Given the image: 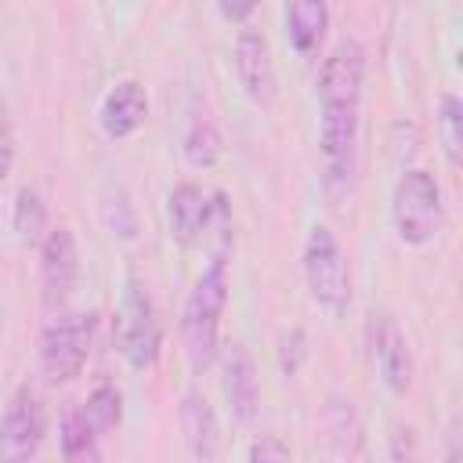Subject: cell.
Returning a JSON list of instances; mask_svg holds the SVG:
<instances>
[{"instance_id":"30bf717a","label":"cell","mask_w":463,"mask_h":463,"mask_svg":"<svg viewBox=\"0 0 463 463\" xmlns=\"http://www.w3.org/2000/svg\"><path fill=\"white\" fill-rule=\"evenodd\" d=\"M235 76L253 105L268 109L275 101V65L268 54V40L257 29H242L235 40Z\"/></svg>"},{"instance_id":"e0dca14e","label":"cell","mask_w":463,"mask_h":463,"mask_svg":"<svg viewBox=\"0 0 463 463\" xmlns=\"http://www.w3.org/2000/svg\"><path fill=\"white\" fill-rule=\"evenodd\" d=\"M11 224H14V235H18L22 246H40L43 242V235H47V206H43L36 188H29V184L18 188Z\"/></svg>"},{"instance_id":"9a60e30c","label":"cell","mask_w":463,"mask_h":463,"mask_svg":"<svg viewBox=\"0 0 463 463\" xmlns=\"http://www.w3.org/2000/svg\"><path fill=\"white\" fill-rule=\"evenodd\" d=\"M329 29L326 0H286V36L297 54H315Z\"/></svg>"},{"instance_id":"ffe728a7","label":"cell","mask_w":463,"mask_h":463,"mask_svg":"<svg viewBox=\"0 0 463 463\" xmlns=\"http://www.w3.org/2000/svg\"><path fill=\"white\" fill-rule=\"evenodd\" d=\"M119 405H123L119 391H116V387H109V383H101V387H94V391H90V398H87L83 412H87L90 427H94L98 434H105V430H112V427L119 423V412H123Z\"/></svg>"},{"instance_id":"6da1fadb","label":"cell","mask_w":463,"mask_h":463,"mask_svg":"<svg viewBox=\"0 0 463 463\" xmlns=\"http://www.w3.org/2000/svg\"><path fill=\"white\" fill-rule=\"evenodd\" d=\"M224 300H228V275H224V257L217 253L210 268L199 275V282L192 286L181 315V344L192 373H206L217 354V326H221Z\"/></svg>"},{"instance_id":"ba28073f","label":"cell","mask_w":463,"mask_h":463,"mask_svg":"<svg viewBox=\"0 0 463 463\" xmlns=\"http://www.w3.org/2000/svg\"><path fill=\"white\" fill-rule=\"evenodd\" d=\"M369 347H373V362L380 369L383 387L391 394H405L412 383V354H409L405 336H402L398 322L391 318V311L369 315Z\"/></svg>"},{"instance_id":"277c9868","label":"cell","mask_w":463,"mask_h":463,"mask_svg":"<svg viewBox=\"0 0 463 463\" xmlns=\"http://www.w3.org/2000/svg\"><path fill=\"white\" fill-rule=\"evenodd\" d=\"M304 275H307V289L311 297L329 311V315H344L351 304V279H347V260L344 250L336 242V235L326 224H315L304 246Z\"/></svg>"},{"instance_id":"4fadbf2b","label":"cell","mask_w":463,"mask_h":463,"mask_svg":"<svg viewBox=\"0 0 463 463\" xmlns=\"http://www.w3.org/2000/svg\"><path fill=\"white\" fill-rule=\"evenodd\" d=\"M148 116V98H145V87L134 83V80H123L109 90V98L101 101V130L119 141V137H130Z\"/></svg>"},{"instance_id":"603a6c76","label":"cell","mask_w":463,"mask_h":463,"mask_svg":"<svg viewBox=\"0 0 463 463\" xmlns=\"http://www.w3.org/2000/svg\"><path fill=\"white\" fill-rule=\"evenodd\" d=\"M257 4H260V0H217L221 14H224L228 22H246V18L257 11Z\"/></svg>"},{"instance_id":"9c48e42d","label":"cell","mask_w":463,"mask_h":463,"mask_svg":"<svg viewBox=\"0 0 463 463\" xmlns=\"http://www.w3.org/2000/svg\"><path fill=\"white\" fill-rule=\"evenodd\" d=\"M362 72H365L362 47L351 43V40L336 43V51L326 58V65L318 72V105L358 109V101H362Z\"/></svg>"},{"instance_id":"2e32d148","label":"cell","mask_w":463,"mask_h":463,"mask_svg":"<svg viewBox=\"0 0 463 463\" xmlns=\"http://www.w3.org/2000/svg\"><path fill=\"white\" fill-rule=\"evenodd\" d=\"M61 456L69 463H87V459H98V430L90 427L87 412L80 405H69L65 416H61Z\"/></svg>"},{"instance_id":"7a4b0ae2","label":"cell","mask_w":463,"mask_h":463,"mask_svg":"<svg viewBox=\"0 0 463 463\" xmlns=\"http://www.w3.org/2000/svg\"><path fill=\"white\" fill-rule=\"evenodd\" d=\"M116 347L130 362V369H148L159 358V318L156 304L137 275H127L119 307H116Z\"/></svg>"},{"instance_id":"ac0fdd59","label":"cell","mask_w":463,"mask_h":463,"mask_svg":"<svg viewBox=\"0 0 463 463\" xmlns=\"http://www.w3.org/2000/svg\"><path fill=\"white\" fill-rule=\"evenodd\" d=\"M181 152H184V163L195 166V170H206L217 163L221 156V134L213 127L210 116H192L188 130H184V141H181Z\"/></svg>"},{"instance_id":"52a82bcc","label":"cell","mask_w":463,"mask_h":463,"mask_svg":"<svg viewBox=\"0 0 463 463\" xmlns=\"http://www.w3.org/2000/svg\"><path fill=\"white\" fill-rule=\"evenodd\" d=\"M40 441H43V405L29 387H22L0 416V459L7 463L29 459L36 456Z\"/></svg>"},{"instance_id":"7c38bea8","label":"cell","mask_w":463,"mask_h":463,"mask_svg":"<svg viewBox=\"0 0 463 463\" xmlns=\"http://www.w3.org/2000/svg\"><path fill=\"white\" fill-rule=\"evenodd\" d=\"M221 387H224V398H228V409L239 423H250L257 416V398H260V387H257V369H253V358L242 344H232L224 351V365H221Z\"/></svg>"},{"instance_id":"8fae6325","label":"cell","mask_w":463,"mask_h":463,"mask_svg":"<svg viewBox=\"0 0 463 463\" xmlns=\"http://www.w3.org/2000/svg\"><path fill=\"white\" fill-rule=\"evenodd\" d=\"M213 206H217V199L210 203V195H206L199 184H192V181L177 184V188L170 192V199H166V213H170V232H174V239H177L181 246H195V242L206 235L210 221H213Z\"/></svg>"},{"instance_id":"5b68a950","label":"cell","mask_w":463,"mask_h":463,"mask_svg":"<svg viewBox=\"0 0 463 463\" xmlns=\"http://www.w3.org/2000/svg\"><path fill=\"white\" fill-rule=\"evenodd\" d=\"M94 315H58L40 336V369L51 383H69L80 376L90 351Z\"/></svg>"},{"instance_id":"3957f363","label":"cell","mask_w":463,"mask_h":463,"mask_svg":"<svg viewBox=\"0 0 463 463\" xmlns=\"http://www.w3.org/2000/svg\"><path fill=\"white\" fill-rule=\"evenodd\" d=\"M394 232L409 246H423L441 232V188L427 170H405L391 203Z\"/></svg>"},{"instance_id":"44dd1931","label":"cell","mask_w":463,"mask_h":463,"mask_svg":"<svg viewBox=\"0 0 463 463\" xmlns=\"http://www.w3.org/2000/svg\"><path fill=\"white\" fill-rule=\"evenodd\" d=\"M11 163H14V130H11V109L0 94V184L7 181Z\"/></svg>"},{"instance_id":"5bb4252c","label":"cell","mask_w":463,"mask_h":463,"mask_svg":"<svg viewBox=\"0 0 463 463\" xmlns=\"http://www.w3.org/2000/svg\"><path fill=\"white\" fill-rule=\"evenodd\" d=\"M181 430H184L188 452L195 459H213L217 456V441H221L217 416H213V405L199 391H188L181 398Z\"/></svg>"},{"instance_id":"7402d4cb","label":"cell","mask_w":463,"mask_h":463,"mask_svg":"<svg viewBox=\"0 0 463 463\" xmlns=\"http://www.w3.org/2000/svg\"><path fill=\"white\" fill-rule=\"evenodd\" d=\"M250 459H253V463H268V459L286 463V459H289V449H286L282 441H275V438H260V441L250 445Z\"/></svg>"},{"instance_id":"8992f818","label":"cell","mask_w":463,"mask_h":463,"mask_svg":"<svg viewBox=\"0 0 463 463\" xmlns=\"http://www.w3.org/2000/svg\"><path fill=\"white\" fill-rule=\"evenodd\" d=\"M80 279V250L76 235L69 228H54L40 242V286H43V307L61 311L72 297Z\"/></svg>"},{"instance_id":"d6986e66","label":"cell","mask_w":463,"mask_h":463,"mask_svg":"<svg viewBox=\"0 0 463 463\" xmlns=\"http://www.w3.org/2000/svg\"><path fill=\"white\" fill-rule=\"evenodd\" d=\"M438 130H441V145L452 166L463 163V105L456 94L441 98V112H438Z\"/></svg>"}]
</instances>
